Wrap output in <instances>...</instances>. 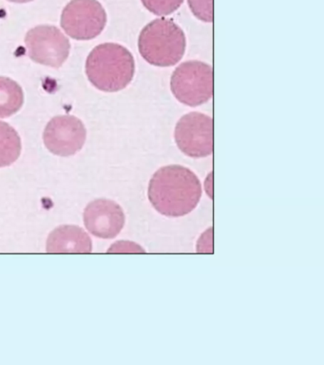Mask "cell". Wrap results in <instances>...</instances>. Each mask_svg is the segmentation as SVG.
Masks as SVG:
<instances>
[{
    "label": "cell",
    "mask_w": 324,
    "mask_h": 365,
    "mask_svg": "<svg viewBox=\"0 0 324 365\" xmlns=\"http://www.w3.org/2000/svg\"><path fill=\"white\" fill-rule=\"evenodd\" d=\"M147 196L162 215L182 217L197 207L202 197V185L189 168L180 165H166L153 174Z\"/></svg>",
    "instance_id": "obj_1"
},
{
    "label": "cell",
    "mask_w": 324,
    "mask_h": 365,
    "mask_svg": "<svg viewBox=\"0 0 324 365\" xmlns=\"http://www.w3.org/2000/svg\"><path fill=\"white\" fill-rule=\"evenodd\" d=\"M135 73L132 53L116 43H104L93 48L86 61L90 82L105 93H117L127 88Z\"/></svg>",
    "instance_id": "obj_2"
},
{
    "label": "cell",
    "mask_w": 324,
    "mask_h": 365,
    "mask_svg": "<svg viewBox=\"0 0 324 365\" xmlns=\"http://www.w3.org/2000/svg\"><path fill=\"white\" fill-rule=\"evenodd\" d=\"M138 48L150 65L172 67L180 62L186 53V34L172 19H155L139 34Z\"/></svg>",
    "instance_id": "obj_3"
},
{
    "label": "cell",
    "mask_w": 324,
    "mask_h": 365,
    "mask_svg": "<svg viewBox=\"0 0 324 365\" xmlns=\"http://www.w3.org/2000/svg\"><path fill=\"white\" fill-rule=\"evenodd\" d=\"M170 88L175 98L189 107L209 102L213 96L211 66L198 60L182 63L173 71Z\"/></svg>",
    "instance_id": "obj_4"
},
{
    "label": "cell",
    "mask_w": 324,
    "mask_h": 365,
    "mask_svg": "<svg viewBox=\"0 0 324 365\" xmlns=\"http://www.w3.org/2000/svg\"><path fill=\"white\" fill-rule=\"evenodd\" d=\"M61 24L73 39H93L106 27V11L98 0H72L62 11Z\"/></svg>",
    "instance_id": "obj_5"
},
{
    "label": "cell",
    "mask_w": 324,
    "mask_h": 365,
    "mask_svg": "<svg viewBox=\"0 0 324 365\" xmlns=\"http://www.w3.org/2000/svg\"><path fill=\"white\" fill-rule=\"evenodd\" d=\"M179 150L192 158H204L213 153V120L207 114L193 111L181 117L175 127Z\"/></svg>",
    "instance_id": "obj_6"
},
{
    "label": "cell",
    "mask_w": 324,
    "mask_h": 365,
    "mask_svg": "<svg viewBox=\"0 0 324 365\" xmlns=\"http://www.w3.org/2000/svg\"><path fill=\"white\" fill-rule=\"evenodd\" d=\"M30 58L38 64L61 68L70 54L69 39L55 26L41 25L28 31L25 37Z\"/></svg>",
    "instance_id": "obj_7"
},
{
    "label": "cell",
    "mask_w": 324,
    "mask_h": 365,
    "mask_svg": "<svg viewBox=\"0 0 324 365\" xmlns=\"http://www.w3.org/2000/svg\"><path fill=\"white\" fill-rule=\"evenodd\" d=\"M87 130L78 117L61 115L53 117L43 133L44 144L56 155L68 157L75 155L83 148Z\"/></svg>",
    "instance_id": "obj_8"
},
{
    "label": "cell",
    "mask_w": 324,
    "mask_h": 365,
    "mask_svg": "<svg viewBox=\"0 0 324 365\" xmlns=\"http://www.w3.org/2000/svg\"><path fill=\"white\" fill-rule=\"evenodd\" d=\"M84 224L93 236L113 239L123 230L126 217L120 205L108 199L90 202L85 208Z\"/></svg>",
    "instance_id": "obj_9"
},
{
    "label": "cell",
    "mask_w": 324,
    "mask_h": 365,
    "mask_svg": "<svg viewBox=\"0 0 324 365\" xmlns=\"http://www.w3.org/2000/svg\"><path fill=\"white\" fill-rule=\"evenodd\" d=\"M46 250L49 253H90L93 242L81 227L65 225L51 232Z\"/></svg>",
    "instance_id": "obj_10"
},
{
    "label": "cell",
    "mask_w": 324,
    "mask_h": 365,
    "mask_svg": "<svg viewBox=\"0 0 324 365\" xmlns=\"http://www.w3.org/2000/svg\"><path fill=\"white\" fill-rule=\"evenodd\" d=\"M24 93L21 86L13 79L0 76V118H8L21 110Z\"/></svg>",
    "instance_id": "obj_11"
},
{
    "label": "cell",
    "mask_w": 324,
    "mask_h": 365,
    "mask_svg": "<svg viewBox=\"0 0 324 365\" xmlns=\"http://www.w3.org/2000/svg\"><path fill=\"white\" fill-rule=\"evenodd\" d=\"M21 140L15 128L0 121V168L14 164L21 156Z\"/></svg>",
    "instance_id": "obj_12"
},
{
    "label": "cell",
    "mask_w": 324,
    "mask_h": 365,
    "mask_svg": "<svg viewBox=\"0 0 324 365\" xmlns=\"http://www.w3.org/2000/svg\"><path fill=\"white\" fill-rule=\"evenodd\" d=\"M145 8L156 16H169L177 11L184 0H141Z\"/></svg>",
    "instance_id": "obj_13"
},
{
    "label": "cell",
    "mask_w": 324,
    "mask_h": 365,
    "mask_svg": "<svg viewBox=\"0 0 324 365\" xmlns=\"http://www.w3.org/2000/svg\"><path fill=\"white\" fill-rule=\"evenodd\" d=\"M190 10L201 21H213V0H187Z\"/></svg>",
    "instance_id": "obj_14"
},
{
    "label": "cell",
    "mask_w": 324,
    "mask_h": 365,
    "mask_svg": "<svg viewBox=\"0 0 324 365\" xmlns=\"http://www.w3.org/2000/svg\"><path fill=\"white\" fill-rule=\"evenodd\" d=\"M110 252H145V251L135 242H118L110 248Z\"/></svg>",
    "instance_id": "obj_15"
},
{
    "label": "cell",
    "mask_w": 324,
    "mask_h": 365,
    "mask_svg": "<svg viewBox=\"0 0 324 365\" xmlns=\"http://www.w3.org/2000/svg\"><path fill=\"white\" fill-rule=\"evenodd\" d=\"M8 1L14 3H27L33 1V0H8Z\"/></svg>",
    "instance_id": "obj_16"
}]
</instances>
